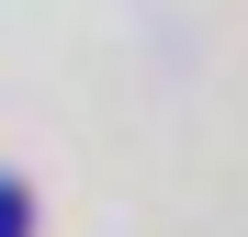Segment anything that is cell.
<instances>
[{
    "mask_svg": "<svg viewBox=\"0 0 248 237\" xmlns=\"http://www.w3.org/2000/svg\"><path fill=\"white\" fill-rule=\"evenodd\" d=\"M0 237H23V192L12 181H0Z\"/></svg>",
    "mask_w": 248,
    "mask_h": 237,
    "instance_id": "6da1fadb",
    "label": "cell"
}]
</instances>
